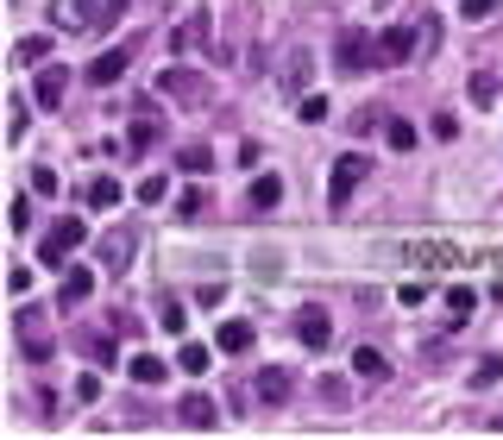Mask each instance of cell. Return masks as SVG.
Instances as JSON below:
<instances>
[{
	"label": "cell",
	"instance_id": "obj_1",
	"mask_svg": "<svg viewBox=\"0 0 503 440\" xmlns=\"http://www.w3.org/2000/svg\"><path fill=\"white\" fill-rule=\"evenodd\" d=\"M365 183V158L358 152H346V158H334V177H327V208L334 214H346V201H352V189Z\"/></svg>",
	"mask_w": 503,
	"mask_h": 440
},
{
	"label": "cell",
	"instance_id": "obj_2",
	"mask_svg": "<svg viewBox=\"0 0 503 440\" xmlns=\"http://www.w3.org/2000/svg\"><path fill=\"white\" fill-rule=\"evenodd\" d=\"M290 397H296V378L283 372V365H264V372L252 378V403H258V409H283Z\"/></svg>",
	"mask_w": 503,
	"mask_h": 440
},
{
	"label": "cell",
	"instance_id": "obj_3",
	"mask_svg": "<svg viewBox=\"0 0 503 440\" xmlns=\"http://www.w3.org/2000/svg\"><path fill=\"white\" fill-rule=\"evenodd\" d=\"M89 240V227H83V220L76 214H63V220H51V233H44V264H63L69 252H76Z\"/></svg>",
	"mask_w": 503,
	"mask_h": 440
},
{
	"label": "cell",
	"instance_id": "obj_4",
	"mask_svg": "<svg viewBox=\"0 0 503 440\" xmlns=\"http://www.w3.org/2000/svg\"><path fill=\"white\" fill-rule=\"evenodd\" d=\"M13 334H20L26 358H51V327H44L38 309H13Z\"/></svg>",
	"mask_w": 503,
	"mask_h": 440
},
{
	"label": "cell",
	"instance_id": "obj_5",
	"mask_svg": "<svg viewBox=\"0 0 503 440\" xmlns=\"http://www.w3.org/2000/svg\"><path fill=\"white\" fill-rule=\"evenodd\" d=\"M95 20H101L95 0H51V26L57 32H89Z\"/></svg>",
	"mask_w": 503,
	"mask_h": 440
},
{
	"label": "cell",
	"instance_id": "obj_6",
	"mask_svg": "<svg viewBox=\"0 0 503 440\" xmlns=\"http://www.w3.org/2000/svg\"><path fill=\"white\" fill-rule=\"evenodd\" d=\"M158 95H177V101H195L201 107L208 101V76H195V69L177 63V69H164V76H158Z\"/></svg>",
	"mask_w": 503,
	"mask_h": 440
},
{
	"label": "cell",
	"instance_id": "obj_7",
	"mask_svg": "<svg viewBox=\"0 0 503 440\" xmlns=\"http://www.w3.org/2000/svg\"><path fill=\"white\" fill-rule=\"evenodd\" d=\"M415 51H421V26H390L378 38V63H409Z\"/></svg>",
	"mask_w": 503,
	"mask_h": 440
},
{
	"label": "cell",
	"instance_id": "obj_8",
	"mask_svg": "<svg viewBox=\"0 0 503 440\" xmlns=\"http://www.w3.org/2000/svg\"><path fill=\"white\" fill-rule=\"evenodd\" d=\"M126 63H132V44H114V51H101V57L89 63V82H95V89H114V82L126 76Z\"/></svg>",
	"mask_w": 503,
	"mask_h": 440
},
{
	"label": "cell",
	"instance_id": "obj_9",
	"mask_svg": "<svg viewBox=\"0 0 503 440\" xmlns=\"http://www.w3.org/2000/svg\"><path fill=\"white\" fill-rule=\"evenodd\" d=\"M378 63V38H365V32H346L340 38V69L352 76V69H372Z\"/></svg>",
	"mask_w": 503,
	"mask_h": 440
},
{
	"label": "cell",
	"instance_id": "obj_10",
	"mask_svg": "<svg viewBox=\"0 0 503 440\" xmlns=\"http://www.w3.org/2000/svg\"><path fill=\"white\" fill-rule=\"evenodd\" d=\"M296 340H303L309 352H321V346L334 340V321H327V309H315V302H309V309L296 315Z\"/></svg>",
	"mask_w": 503,
	"mask_h": 440
},
{
	"label": "cell",
	"instance_id": "obj_11",
	"mask_svg": "<svg viewBox=\"0 0 503 440\" xmlns=\"http://www.w3.org/2000/svg\"><path fill=\"white\" fill-rule=\"evenodd\" d=\"M32 95H38V107H57V101L69 95V69H63V63H44L38 82H32Z\"/></svg>",
	"mask_w": 503,
	"mask_h": 440
},
{
	"label": "cell",
	"instance_id": "obj_12",
	"mask_svg": "<svg viewBox=\"0 0 503 440\" xmlns=\"http://www.w3.org/2000/svg\"><path fill=\"white\" fill-rule=\"evenodd\" d=\"M57 296H63L69 309H76V302H89V296H95V271H89V264H69V271H63V289H57Z\"/></svg>",
	"mask_w": 503,
	"mask_h": 440
},
{
	"label": "cell",
	"instance_id": "obj_13",
	"mask_svg": "<svg viewBox=\"0 0 503 440\" xmlns=\"http://www.w3.org/2000/svg\"><path fill=\"white\" fill-rule=\"evenodd\" d=\"M177 421H183V428H201V434H208L214 421H221V409H214L208 397H183V403H177Z\"/></svg>",
	"mask_w": 503,
	"mask_h": 440
},
{
	"label": "cell",
	"instance_id": "obj_14",
	"mask_svg": "<svg viewBox=\"0 0 503 440\" xmlns=\"http://www.w3.org/2000/svg\"><path fill=\"white\" fill-rule=\"evenodd\" d=\"M126 372H132V384H152V390H158V384L170 378V365L152 358V352H138V358H126Z\"/></svg>",
	"mask_w": 503,
	"mask_h": 440
},
{
	"label": "cell",
	"instance_id": "obj_15",
	"mask_svg": "<svg viewBox=\"0 0 503 440\" xmlns=\"http://www.w3.org/2000/svg\"><path fill=\"white\" fill-rule=\"evenodd\" d=\"M352 372L372 378V384H384V378H390V358H384L378 346H358V352H352Z\"/></svg>",
	"mask_w": 503,
	"mask_h": 440
},
{
	"label": "cell",
	"instance_id": "obj_16",
	"mask_svg": "<svg viewBox=\"0 0 503 440\" xmlns=\"http://www.w3.org/2000/svg\"><path fill=\"white\" fill-rule=\"evenodd\" d=\"M277 201H283V183H277V177H252V195H246V208H252V214H271Z\"/></svg>",
	"mask_w": 503,
	"mask_h": 440
},
{
	"label": "cell",
	"instance_id": "obj_17",
	"mask_svg": "<svg viewBox=\"0 0 503 440\" xmlns=\"http://www.w3.org/2000/svg\"><path fill=\"white\" fill-rule=\"evenodd\" d=\"M126 258H132V233L114 227V233L101 240V264H107V271H126Z\"/></svg>",
	"mask_w": 503,
	"mask_h": 440
},
{
	"label": "cell",
	"instance_id": "obj_18",
	"mask_svg": "<svg viewBox=\"0 0 503 440\" xmlns=\"http://www.w3.org/2000/svg\"><path fill=\"white\" fill-rule=\"evenodd\" d=\"M214 346H221V352H252V321H221Z\"/></svg>",
	"mask_w": 503,
	"mask_h": 440
},
{
	"label": "cell",
	"instance_id": "obj_19",
	"mask_svg": "<svg viewBox=\"0 0 503 440\" xmlns=\"http://www.w3.org/2000/svg\"><path fill=\"white\" fill-rule=\"evenodd\" d=\"M472 309H478V289H472V283H453V289H447V315H453V327L472 321Z\"/></svg>",
	"mask_w": 503,
	"mask_h": 440
},
{
	"label": "cell",
	"instance_id": "obj_20",
	"mask_svg": "<svg viewBox=\"0 0 503 440\" xmlns=\"http://www.w3.org/2000/svg\"><path fill=\"white\" fill-rule=\"evenodd\" d=\"M208 32H214V26H208V13H195V20H183V26H177V38H170V44H177V51H195V44H208Z\"/></svg>",
	"mask_w": 503,
	"mask_h": 440
},
{
	"label": "cell",
	"instance_id": "obj_21",
	"mask_svg": "<svg viewBox=\"0 0 503 440\" xmlns=\"http://www.w3.org/2000/svg\"><path fill=\"white\" fill-rule=\"evenodd\" d=\"M208 365H214V352H208L201 340H189V346L177 352V372H189V378H201V372H208Z\"/></svg>",
	"mask_w": 503,
	"mask_h": 440
},
{
	"label": "cell",
	"instance_id": "obj_22",
	"mask_svg": "<svg viewBox=\"0 0 503 440\" xmlns=\"http://www.w3.org/2000/svg\"><path fill=\"white\" fill-rule=\"evenodd\" d=\"M83 201H89V208H114V201H120V183H114V177H95V183L83 189Z\"/></svg>",
	"mask_w": 503,
	"mask_h": 440
},
{
	"label": "cell",
	"instance_id": "obj_23",
	"mask_svg": "<svg viewBox=\"0 0 503 440\" xmlns=\"http://www.w3.org/2000/svg\"><path fill=\"white\" fill-rule=\"evenodd\" d=\"M208 164H214V158H208V145H183V152H177V170H183V177H201Z\"/></svg>",
	"mask_w": 503,
	"mask_h": 440
},
{
	"label": "cell",
	"instance_id": "obj_24",
	"mask_svg": "<svg viewBox=\"0 0 503 440\" xmlns=\"http://www.w3.org/2000/svg\"><path fill=\"white\" fill-rule=\"evenodd\" d=\"M158 132H164V126H158L152 114H138V120H132V152H152V145H158Z\"/></svg>",
	"mask_w": 503,
	"mask_h": 440
},
{
	"label": "cell",
	"instance_id": "obj_25",
	"mask_svg": "<svg viewBox=\"0 0 503 440\" xmlns=\"http://www.w3.org/2000/svg\"><path fill=\"white\" fill-rule=\"evenodd\" d=\"M44 57H51V38H20V44H13V63H26V69L44 63Z\"/></svg>",
	"mask_w": 503,
	"mask_h": 440
},
{
	"label": "cell",
	"instance_id": "obj_26",
	"mask_svg": "<svg viewBox=\"0 0 503 440\" xmlns=\"http://www.w3.org/2000/svg\"><path fill=\"white\" fill-rule=\"evenodd\" d=\"M384 138L397 145V152H415V126H409L403 114H397V120H384Z\"/></svg>",
	"mask_w": 503,
	"mask_h": 440
},
{
	"label": "cell",
	"instance_id": "obj_27",
	"mask_svg": "<svg viewBox=\"0 0 503 440\" xmlns=\"http://www.w3.org/2000/svg\"><path fill=\"white\" fill-rule=\"evenodd\" d=\"M497 378H503V358H478L472 365V390H491Z\"/></svg>",
	"mask_w": 503,
	"mask_h": 440
},
{
	"label": "cell",
	"instance_id": "obj_28",
	"mask_svg": "<svg viewBox=\"0 0 503 440\" xmlns=\"http://www.w3.org/2000/svg\"><path fill=\"white\" fill-rule=\"evenodd\" d=\"M158 321H164L170 334H183V327H189V309H183V302H164V315H158Z\"/></svg>",
	"mask_w": 503,
	"mask_h": 440
},
{
	"label": "cell",
	"instance_id": "obj_29",
	"mask_svg": "<svg viewBox=\"0 0 503 440\" xmlns=\"http://www.w3.org/2000/svg\"><path fill=\"white\" fill-rule=\"evenodd\" d=\"M164 189H170L164 177H145V183H138V201H145V208H152V201H164Z\"/></svg>",
	"mask_w": 503,
	"mask_h": 440
},
{
	"label": "cell",
	"instance_id": "obj_30",
	"mask_svg": "<svg viewBox=\"0 0 503 440\" xmlns=\"http://www.w3.org/2000/svg\"><path fill=\"white\" fill-rule=\"evenodd\" d=\"M472 101H497V76H484V69H478V76H472Z\"/></svg>",
	"mask_w": 503,
	"mask_h": 440
},
{
	"label": "cell",
	"instance_id": "obj_31",
	"mask_svg": "<svg viewBox=\"0 0 503 440\" xmlns=\"http://www.w3.org/2000/svg\"><path fill=\"white\" fill-rule=\"evenodd\" d=\"M89 352L101 358V372H107V365H114V340H107V334H89Z\"/></svg>",
	"mask_w": 503,
	"mask_h": 440
},
{
	"label": "cell",
	"instance_id": "obj_32",
	"mask_svg": "<svg viewBox=\"0 0 503 440\" xmlns=\"http://www.w3.org/2000/svg\"><path fill=\"white\" fill-rule=\"evenodd\" d=\"M303 120L321 126V120H327V95H309V101H303Z\"/></svg>",
	"mask_w": 503,
	"mask_h": 440
},
{
	"label": "cell",
	"instance_id": "obj_33",
	"mask_svg": "<svg viewBox=\"0 0 503 440\" xmlns=\"http://www.w3.org/2000/svg\"><path fill=\"white\" fill-rule=\"evenodd\" d=\"M32 189H38V195H57V170L38 164V170H32Z\"/></svg>",
	"mask_w": 503,
	"mask_h": 440
},
{
	"label": "cell",
	"instance_id": "obj_34",
	"mask_svg": "<svg viewBox=\"0 0 503 440\" xmlns=\"http://www.w3.org/2000/svg\"><path fill=\"white\" fill-rule=\"evenodd\" d=\"M460 13H466V20H491V13H497V0H460Z\"/></svg>",
	"mask_w": 503,
	"mask_h": 440
},
{
	"label": "cell",
	"instance_id": "obj_35",
	"mask_svg": "<svg viewBox=\"0 0 503 440\" xmlns=\"http://www.w3.org/2000/svg\"><path fill=\"white\" fill-rule=\"evenodd\" d=\"M7 289H13V296H26V289H32V271H26V264H13V271H7Z\"/></svg>",
	"mask_w": 503,
	"mask_h": 440
},
{
	"label": "cell",
	"instance_id": "obj_36",
	"mask_svg": "<svg viewBox=\"0 0 503 440\" xmlns=\"http://www.w3.org/2000/svg\"><path fill=\"white\" fill-rule=\"evenodd\" d=\"M76 397H83V403H95V397H101V378H95V372H83V384H76Z\"/></svg>",
	"mask_w": 503,
	"mask_h": 440
},
{
	"label": "cell",
	"instance_id": "obj_37",
	"mask_svg": "<svg viewBox=\"0 0 503 440\" xmlns=\"http://www.w3.org/2000/svg\"><path fill=\"white\" fill-rule=\"evenodd\" d=\"M126 13V0H107V7H101V20H120Z\"/></svg>",
	"mask_w": 503,
	"mask_h": 440
},
{
	"label": "cell",
	"instance_id": "obj_38",
	"mask_svg": "<svg viewBox=\"0 0 503 440\" xmlns=\"http://www.w3.org/2000/svg\"><path fill=\"white\" fill-rule=\"evenodd\" d=\"M484 428H497V434H503V415H491V421H484Z\"/></svg>",
	"mask_w": 503,
	"mask_h": 440
}]
</instances>
